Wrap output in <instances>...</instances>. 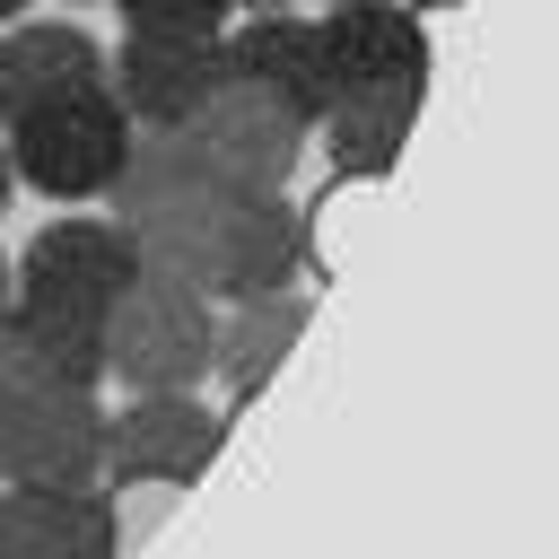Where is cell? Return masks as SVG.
I'll use <instances>...</instances> for the list:
<instances>
[{
  "label": "cell",
  "mask_w": 559,
  "mask_h": 559,
  "mask_svg": "<svg viewBox=\"0 0 559 559\" xmlns=\"http://www.w3.org/2000/svg\"><path fill=\"white\" fill-rule=\"evenodd\" d=\"M306 332V297L297 288H271V297H227L218 332H210V376L227 393H262L280 376V358L297 349Z\"/></svg>",
  "instance_id": "obj_12"
},
{
  "label": "cell",
  "mask_w": 559,
  "mask_h": 559,
  "mask_svg": "<svg viewBox=\"0 0 559 559\" xmlns=\"http://www.w3.org/2000/svg\"><path fill=\"white\" fill-rule=\"evenodd\" d=\"M114 227L140 245V262L148 271H166V280H192L201 297H210V280H218V253H227V227H236V201L245 192H227L175 131H131V157H122V175H114Z\"/></svg>",
  "instance_id": "obj_1"
},
{
  "label": "cell",
  "mask_w": 559,
  "mask_h": 559,
  "mask_svg": "<svg viewBox=\"0 0 559 559\" xmlns=\"http://www.w3.org/2000/svg\"><path fill=\"white\" fill-rule=\"evenodd\" d=\"M0 480L9 489L105 480V402L79 393V384L0 393Z\"/></svg>",
  "instance_id": "obj_4"
},
{
  "label": "cell",
  "mask_w": 559,
  "mask_h": 559,
  "mask_svg": "<svg viewBox=\"0 0 559 559\" xmlns=\"http://www.w3.org/2000/svg\"><path fill=\"white\" fill-rule=\"evenodd\" d=\"M9 148V175L35 183L44 201H96L114 192L122 157H131V114L105 96V87H79V96H26L0 131Z\"/></svg>",
  "instance_id": "obj_2"
},
{
  "label": "cell",
  "mask_w": 559,
  "mask_h": 559,
  "mask_svg": "<svg viewBox=\"0 0 559 559\" xmlns=\"http://www.w3.org/2000/svg\"><path fill=\"white\" fill-rule=\"evenodd\" d=\"M314 44L332 70V96H419L428 79V35H419V9L402 0H332L314 17Z\"/></svg>",
  "instance_id": "obj_9"
},
{
  "label": "cell",
  "mask_w": 559,
  "mask_h": 559,
  "mask_svg": "<svg viewBox=\"0 0 559 559\" xmlns=\"http://www.w3.org/2000/svg\"><path fill=\"white\" fill-rule=\"evenodd\" d=\"M175 140H183V148H192L227 192H288L297 148H306V122H297V114H280L271 96H253V87L218 79V87L175 122Z\"/></svg>",
  "instance_id": "obj_5"
},
{
  "label": "cell",
  "mask_w": 559,
  "mask_h": 559,
  "mask_svg": "<svg viewBox=\"0 0 559 559\" xmlns=\"http://www.w3.org/2000/svg\"><path fill=\"white\" fill-rule=\"evenodd\" d=\"M218 454V411L201 393H122L105 411V480L122 489H175Z\"/></svg>",
  "instance_id": "obj_8"
},
{
  "label": "cell",
  "mask_w": 559,
  "mask_h": 559,
  "mask_svg": "<svg viewBox=\"0 0 559 559\" xmlns=\"http://www.w3.org/2000/svg\"><path fill=\"white\" fill-rule=\"evenodd\" d=\"M210 87H218V35L122 26V44L105 52V96L131 114V131H175Z\"/></svg>",
  "instance_id": "obj_10"
},
{
  "label": "cell",
  "mask_w": 559,
  "mask_h": 559,
  "mask_svg": "<svg viewBox=\"0 0 559 559\" xmlns=\"http://www.w3.org/2000/svg\"><path fill=\"white\" fill-rule=\"evenodd\" d=\"M0 559H44L35 550V515H26V498L0 480Z\"/></svg>",
  "instance_id": "obj_17"
},
{
  "label": "cell",
  "mask_w": 559,
  "mask_h": 559,
  "mask_svg": "<svg viewBox=\"0 0 559 559\" xmlns=\"http://www.w3.org/2000/svg\"><path fill=\"white\" fill-rule=\"evenodd\" d=\"M419 9H454V0H419Z\"/></svg>",
  "instance_id": "obj_23"
},
{
  "label": "cell",
  "mask_w": 559,
  "mask_h": 559,
  "mask_svg": "<svg viewBox=\"0 0 559 559\" xmlns=\"http://www.w3.org/2000/svg\"><path fill=\"white\" fill-rule=\"evenodd\" d=\"M35 515V550L44 559H122V515L105 498V480H70V489H17Z\"/></svg>",
  "instance_id": "obj_14"
},
{
  "label": "cell",
  "mask_w": 559,
  "mask_h": 559,
  "mask_svg": "<svg viewBox=\"0 0 559 559\" xmlns=\"http://www.w3.org/2000/svg\"><path fill=\"white\" fill-rule=\"evenodd\" d=\"M9 114H17V87H9V61H0V131H9Z\"/></svg>",
  "instance_id": "obj_18"
},
{
  "label": "cell",
  "mask_w": 559,
  "mask_h": 559,
  "mask_svg": "<svg viewBox=\"0 0 559 559\" xmlns=\"http://www.w3.org/2000/svg\"><path fill=\"white\" fill-rule=\"evenodd\" d=\"M26 9H35V0H0V26H9V17H26Z\"/></svg>",
  "instance_id": "obj_20"
},
{
  "label": "cell",
  "mask_w": 559,
  "mask_h": 559,
  "mask_svg": "<svg viewBox=\"0 0 559 559\" xmlns=\"http://www.w3.org/2000/svg\"><path fill=\"white\" fill-rule=\"evenodd\" d=\"M9 192H17V175H9V148H0V210H9Z\"/></svg>",
  "instance_id": "obj_19"
},
{
  "label": "cell",
  "mask_w": 559,
  "mask_h": 559,
  "mask_svg": "<svg viewBox=\"0 0 559 559\" xmlns=\"http://www.w3.org/2000/svg\"><path fill=\"white\" fill-rule=\"evenodd\" d=\"M0 306H9V262H0Z\"/></svg>",
  "instance_id": "obj_22"
},
{
  "label": "cell",
  "mask_w": 559,
  "mask_h": 559,
  "mask_svg": "<svg viewBox=\"0 0 559 559\" xmlns=\"http://www.w3.org/2000/svg\"><path fill=\"white\" fill-rule=\"evenodd\" d=\"M236 9H288V0H236Z\"/></svg>",
  "instance_id": "obj_21"
},
{
  "label": "cell",
  "mask_w": 559,
  "mask_h": 559,
  "mask_svg": "<svg viewBox=\"0 0 559 559\" xmlns=\"http://www.w3.org/2000/svg\"><path fill=\"white\" fill-rule=\"evenodd\" d=\"M131 280H140V245L114 218H87V210L35 227L26 253L9 262V297H52V306H79V314H105Z\"/></svg>",
  "instance_id": "obj_6"
},
{
  "label": "cell",
  "mask_w": 559,
  "mask_h": 559,
  "mask_svg": "<svg viewBox=\"0 0 559 559\" xmlns=\"http://www.w3.org/2000/svg\"><path fill=\"white\" fill-rule=\"evenodd\" d=\"M210 297L192 280H166L140 262V280L105 306V384L122 393H192L210 376Z\"/></svg>",
  "instance_id": "obj_3"
},
{
  "label": "cell",
  "mask_w": 559,
  "mask_h": 559,
  "mask_svg": "<svg viewBox=\"0 0 559 559\" xmlns=\"http://www.w3.org/2000/svg\"><path fill=\"white\" fill-rule=\"evenodd\" d=\"M411 114H419V96H332V105H323L332 166H341V175H384V166L402 157Z\"/></svg>",
  "instance_id": "obj_15"
},
{
  "label": "cell",
  "mask_w": 559,
  "mask_h": 559,
  "mask_svg": "<svg viewBox=\"0 0 559 559\" xmlns=\"http://www.w3.org/2000/svg\"><path fill=\"white\" fill-rule=\"evenodd\" d=\"M218 79L271 96L306 131L332 105V70H323V44H314V17H297V9H236L218 26Z\"/></svg>",
  "instance_id": "obj_7"
},
{
  "label": "cell",
  "mask_w": 559,
  "mask_h": 559,
  "mask_svg": "<svg viewBox=\"0 0 559 559\" xmlns=\"http://www.w3.org/2000/svg\"><path fill=\"white\" fill-rule=\"evenodd\" d=\"M70 9H79V0H70Z\"/></svg>",
  "instance_id": "obj_24"
},
{
  "label": "cell",
  "mask_w": 559,
  "mask_h": 559,
  "mask_svg": "<svg viewBox=\"0 0 559 559\" xmlns=\"http://www.w3.org/2000/svg\"><path fill=\"white\" fill-rule=\"evenodd\" d=\"M122 26H157V35H218L236 17V0H114Z\"/></svg>",
  "instance_id": "obj_16"
},
{
  "label": "cell",
  "mask_w": 559,
  "mask_h": 559,
  "mask_svg": "<svg viewBox=\"0 0 559 559\" xmlns=\"http://www.w3.org/2000/svg\"><path fill=\"white\" fill-rule=\"evenodd\" d=\"M306 271V210L288 192H245L236 201V227H227V253H218V280L210 297H271Z\"/></svg>",
  "instance_id": "obj_11"
},
{
  "label": "cell",
  "mask_w": 559,
  "mask_h": 559,
  "mask_svg": "<svg viewBox=\"0 0 559 559\" xmlns=\"http://www.w3.org/2000/svg\"><path fill=\"white\" fill-rule=\"evenodd\" d=\"M0 61H9L17 105H26V96H79V87H105V44H96L79 17H9Z\"/></svg>",
  "instance_id": "obj_13"
}]
</instances>
